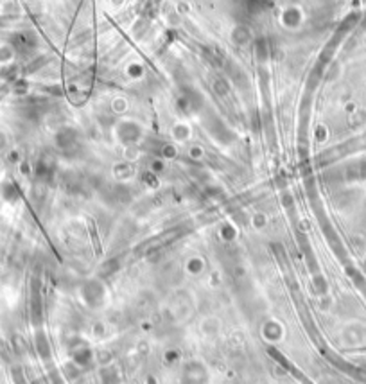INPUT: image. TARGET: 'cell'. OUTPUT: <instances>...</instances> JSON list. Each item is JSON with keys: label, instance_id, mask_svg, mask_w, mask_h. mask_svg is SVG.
<instances>
[{"label": "cell", "instance_id": "6da1fadb", "mask_svg": "<svg viewBox=\"0 0 366 384\" xmlns=\"http://www.w3.org/2000/svg\"><path fill=\"white\" fill-rule=\"evenodd\" d=\"M171 137L174 142H178V144H185V142H189L190 137H192V128H190L187 122H183V121L174 122L171 128Z\"/></svg>", "mask_w": 366, "mask_h": 384}, {"label": "cell", "instance_id": "3957f363", "mask_svg": "<svg viewBox=\"0 0 366 384\" xmlns=\"http://www.w3.org/2000/svg\"><path fill=\"white\" fill-rule=\"evenodd\" d=\"M189 153H190V156H203V155H205V151H203V147H201V145H192Z\"/></svg>", "mask_w": 366, "mask_h": 384}, {"label": "cell", "instance_id": "7a4b0ae2", "mask_svg": "<svg viewBox=\"0 0 366 384\" xmlns=\"http://www.w3.org/2000/svg\"><path fill=\"white\" fill-rule=\"evenodd\" d=\"M113 112H117V113H122V112H126L128 110V101L124 99V97H117V99H113Z\"/></svg>", "mask_w": 366, "mask_h": 384}]
</instances>
